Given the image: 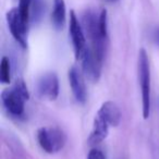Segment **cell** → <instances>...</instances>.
I'll return each mask as SVG.
<instances>
[{
	"label": "cell",
	"mask_w": 159,
	"mask_h": 159,
	"mask_svg": "<svg viewBox=\"0 0 159 159\" xmlns=\"http://www.w3.org/2000/svg\"><path fill=\"white\" fill-rule=\"evenodd\" d=\"M69 32H70L71 40H72L73 48H74L75 57L77 60L82 57L84 51L86 50V37H85L84 30L80 24L77 16L73 10L70 12V25H69Z\"/></svg>",
	"instance_id": "obj_5"
},
{
	"label": "cell",
	"mask_w": 159,
	"mask_h": 159,
	"mask_svg": "<svg viewBox=\"0 0 159 159\" xmlns=\"http://www.w3.org/2000/svg\"><path fill=\"white\" fill-rule=\"evenodd\" d=\"M107 2H116V1H117V0H106Z\"/></svg>",
	"instance_id": "obj_18"
},
{
	"label": "cell",
	"mask_w": 159,
	"mask_h": 159,
	"mask_svg": "<svg viewBox=\"0 0 159 159\" xmlns=\"http://www.w3.org/2000/svg\"><path fill=\"white\" fill-rule=\"evenodd\" d=\"M98 115H100L110 126H117L121 121V112L117 105L113 102H106L102 105L98 110Z\"/></svg>",
	"instance_id": "obj_10"
},
{
	"label": "cell",
	"mask_w": 159,
	"mask_h": 159,
	"mask_svg": "<svg viewBox=\"0 0 159 159\" xmlns=\"http://www.w3.org/2000/svg\"><path fill=\"white\" fill-rule=\"evenodd\" d=\"M139 81L142 92L143 118L148 119L150 116V71L147 53L144 48L139 52Z\"/></svg>",
	"instance_id": "obj_2"
},
{
	"label": "cell",
	"mask_w": 159,
	"mask_h": 159,
	"mask_svg": "<svg viewBox=\"0 0 159 159\" xmlns=\"http://www.w3.org/2000/svg\"><path fill=\"white\" fill-rule=\"evenodd\" d=\"M37 141L44 152L55 154L64 147L66 137L61 129L56 126H45L37 131Z\"/></svg>",
	"instance_id": "obj_3"
},
{
	"label": "cell",
	"mask_w": 159,
	"mask_h": 159,
	"mask_svg": "<svg viewBox=\"0 0 159 159\" xmlns=\"http://www.w3.org/2000/svg\"><path fill=\"white\" fill-rule=\"evenodd\" d=\"M51 21L56 30H62L66 23V2L64 0H53Z\"/></svg>",
	"instance_id": "obj_11"
},
{
	"label": "cell",
	"mask_w": 159,
	"mask_h": 159,
	"mask_svg": "<svg viewBox=\"0 0 159 159\" xmlns=\"http://www.w3.org/2000/svg\"><path fill=\"white\" fill-rule=\"evenodd\" d=\"M87 159H106L105 155L99 149H92L89 154Z\"/></svg>",
	"instance_id": "obj_16"
},
{
	"label": "cell",
	"mask_w": 159,
	"mask_h": 159,
	"mask_svg": "<svg viewBox=\"0 0 159 159\" xmlns=\"http://www.w3.org/2000/svg\"><path fill=\"white\" fill-rule=\"evenodd\" d=\"M32 2H33V0H20V6L18 8L19 12L21 14V18L27 26H29V23L31 21Z\"/></svg>",
	"instance_id": "obj_13"
},
{
	"label": "cell",
	"mask_w": 159,
	"mask_h": 159,
	"mask_svg": "<svg viewBox=\"0 0 159 159\" xmlns=\"http://www.w3.org/2000/svg\"><path fill=\"white\" fill-rule=\"evenodd\" d=\"M109 126H110V124L102 116L97 113L95 116V119H94L93 130H92L91 135L89 137V143L91 145H96V144L104 141L108 135Z\"/></svg>",
	"instance_id": "obj_9"
},
{
	"label": "cell",
	"mask_w": 159,
	"mask_h": 159,
	"mask_svg": "<svg viewBox=\"0 0 159 159\" xmlns=\"http://www.w3.org/2000/svg\"><path fill=\"white\" fill-rule=\"evenodd\" d=\"M37 92L43 98L48 100L57 99L59 95V80L57 74L48 72L42 75L37 82Z\"/></svg>",
	"instance_id": "obj_7"
},
{
	"label": "cell",
	"mask_w": 159,
	"mask_h": 159,
	"mask_svg": "<svg viewBox=\"0 0 159 159\" xmlns=\"http://www.w3.org/2000/svg\"><path fill=\"white\" fill-rule=\"evenodd\" d=\"M156 42H157V44L159 45V29H158V31L156 32Z\"/></svg>",
	"instance_id": "obj_17"
},
{
	"label": "cell",
	"mask_w": 159,
	"mask_h": 159,
	"mask_svg": "<svg viewBox=\"0 0 159 159\" xmlns=\"http://www.w3.org/2000/svg\"><path fill=\"white\" fill-rule=\"evenodd\" d=\"M7 22L8 26L10 29L12 36L14 39L23 47H27V39H26V33H27V25L24 23V21L21 18V14L19 12V9L14 8L11 9L7 13Z\"/></svg>",
	"instance_id": "obj_6"
},
{
	"label": "cell",
	"mask_w": 159,
	"mask_h": 159,
	"mask_svg": "<svg viewBox=\"0 0 159 159\" xmlns=\"http://www.w3.org/2000/svg\"><path fill=\"white\" fill-rule=\"evenodd\" d=\"M0 81L2 84H9L11 82V66L8 57H2L0 64Z\"/></svg>",
	"instance_id": "obj_12"
},
{
	"label": "cell",
	"mask_w": 159,
	"mask_h": 159,
	"mask_svg": "<svg viewBox=\"0 0 159 159\" xmlns=\"http://www.w3.org/2000/svg\"><path fill=\"white\" fill-rule=\"evenodd\" d=\"M102 59L98 53H96L92 48L87 46L86 50L80 58L82 61V66L84 74L92 82H97L102 72Z\"/></svg>",
	"instance_id": "obj_4"
},
{
	"label": "cell",
	"mask_w": 159,
	"mask_h": 159,
	"mask_svg": "<svg viewBox=\"0 0 159 159\" xmlns=\"http://www.w3.org/2000/svg\"><path fill=\"white\" fill-rule=\"evenodd\" d=\"M99 30L102 37H108V21H107V11L102 10L99 14Z\"/></svg>",
	"instance_id": "obj_15"
},
{
	"label": "cell",
	"mask_w": 159,
	"mask_h": 159,
	"mask_svg": "<svg viewBox=\"0 0 159 159\" xmlns=\"http://www.w3.org/2000/svg\"><path fill=\"white\" fill-rule=\"evenodd\" d=\"M30 94L24 81L18 79L10 89H5L1 94L2 105L13 117H22L24 115L25 102L29 100Z\"/></svg>",
	"instance_id": "obj_1"
},
{
	"label": "cell",
	"mask_w": 159,
	"mask_h": 159,
	"mask_svg": "<svg viewBox=\"0 0 159 159\" xmlns=\"http://www.w3.org/2000/svg\"><path fill=\"white\" fill-rule=\"evenodd\" d=\"M69 82L74 95L75 99L79 102H85L86 100V87H85L84 77L76 66H72L68 73Z\"/></svg>",
	"instance_id": "obj_8"
},
{
	"label": "cell",
	"mask_w": 159,
	"mask_h": 159,
	"mask_svg": "<svg viewBox=\"0 0 159 159\" xmlns=\"http://www.w3.org/2000/svg\"><path fill=\"white\" fill-rule=\"evenodd\" d=\"M43 13H44L43 0H33L31 8V19H33V21L36 22V21L40 20V18L43 16Z\"/></svg>",
	"instance_id": "obj_14"
}]
</instances>
